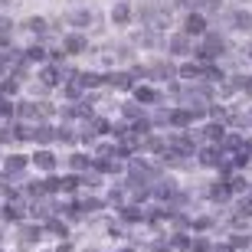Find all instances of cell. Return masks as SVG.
Listing matches in <instances>:
<instances>
[{"mask_svg": "<svg viewBox=\"0 0 252 252\" xmlns=\"http://www.w3.org/2000/svg\"><path fill=\"white\" fill-rule=\"evenodd\" d=\"M229 20H233V27H236V30L252 33V13H246V10H233V13H229Z\"/></svg>", "mask_w": 252, "mask_h": 252, "instance_id": "6da1fadb", "label": "cell"}, {"mask_svg": "<svg viewBox=\"0 0 252 252\" xmlns=\"http://www.w3.org/2000/svg\"><path fill=\"white\" fill-rule=\"evenodd\" d=\"M69 23H72V27H89V23H92V13H89V10H72V13H69Z\"/></svg>", "mask_w": 252, "mask_h": 252, "instance_id": "7a4b0ae2", "label": "cell"}, {"mask_svg": "<svg viewBox=\"0 0 252 252\" xmlns=\"http://www.w3.org/2000/svg\"><path fill=\"white\" fill-rule=\"evenodd\" d=\"M112 20H115V23H128V20H131V7H128V3H118V7L112 10Z\"/></svg>", "mask_w": 252, "mask_h": 252, "instance_id": "3957f363", "label": "cell"}, {"mask_svg": "<svg viewBox=\"0 0 252 252\" xmlns=\"http://www.w3.org/2000/svg\"><path fill=\"white\" fill-rule=\"evenodd\" d=\"M203 30H206V20L196 17V13H190L187 17V33H203Z\"/></svg>", "mask_w": 252, "mask_h": 252, "instance_id": "277c9868", "label": "cell"}, {"mask_svg": "<svg viewBox=\"0 0 252 252\" xmlns=\"http://www.w3.org/2000/svg\"><path fill=\"white\" fill-rule=\"evenodd\" d=\"M53 164H56V158H53L49 151H39L36 154V167L39 170H53Z\"/></svg>", "mask_w": 252, "mask_h": 252, "instance_id": "5b68a950", "label": "cell"}, {"mask_svg": "<svg viewBox=\"0 0 252 252\" xmlns=\"http://www.w3.org/2000/svg\"><path fill=\"white\" fill-rule=\"evenodd\" d=\"M65 49H69V53H82V49H85V39L82 36H69V39H65Z\"/></svg>", "mask_w": 252, "mask_h": 252, "instance_id": "8992f818", "label": "cell"}, {"mask_svg": "<svg viewBox=\"0 0 252 252\" xmlns=\"http://www.w3.org/2000/svg\"><path fill=\"white\" fill-rule=\"evenodd\" d=\"M30 138H36L39 144H46V141H53V131H49V128H36L33 134H30Z\"/></svg>", "mask_w": 252, "mask_h": 252, "instance_id": "52a82bcc", "label": "cell"}, {"mask_svg": "<svg viewBox=\"0 0 252 252\" xmlns=\"http://www.w3.org/2000/svg\"><path fill=\"white\" fill-rule=\"evenodd\" d=\"M170 49L174 53H187V36H174L170 39Z\"/></svg>", "mask_w": 252, "mask_h": 252, "instance_id": "ba28073f", "label": "cell"}, {"mask_svg": "<svg viewBox=\"0 0 252 252\" xmlns=\"http://www.w3.org/2000/svg\"><path fill=\"white\" fill-rule=\"evenodd\" d=\"M27 30H33V33H39V30H46V23L39 17H33V20H27Z\"/></svg>", "mask_w": 252, "mask_h": 252, "instance_id": "9c48e42d", "label": "cell"}, {"mask_svg": "<svg viewBox=\"0 0 252 252\" xmlns=\"http://www.w3.org/2000/svg\"><path fill=\"white\" fill-rule=\"evenodd\" d=\"M10 39V20H0V43Z\"/></svg>", "mask_w": 252, "mask_h": 252, "instance_id": "30bf717a", "label": "cell"}, {"mask_svg": "<svg viewBox=\"0 0 252 252\" xmlns=\"http://www.w3.org/2000/svg\"><path fill=\"white\" fill-rule=\"evenodd\" d=\"M23 164H27V158H20V154H17V158H10V160H7V167H10V170H20Z\"/></svg>", "mask_w": 252, "mask_h": 252, "instance_id": "8fae6325", "label": "cell"}, {"mask_svg": "<svg viewBox=\"0 0 252 252\" xmlns=\"http://www.w3.org/2000/svg\"><path fill=\"white\" fill-rule=\"evenodd\" d=\"M85 164H89V158H82V154H75V158H72V167H75V170H82Z\"/></svg>", "mask_w": 252, "mask_h": 252, "instance_id": "7c38bea8", "label": "cell"}, {"mask_svg": "<svg viewBox=\"0 0 252 252\" xmlns=\"http://www.w3.org/2000/svg\"><path fill=\"white\" fill-rule=\"evenodd\" d=\"M138 98H141V102H151L154 95H151V89H138Z\"/></svg>", "mask_w": 252, "mask_h": 252, "instance_id": "4fadbf2b", "label": "cell"}, {"mask_svg": "<svg viewBox=\"0 0 252 252\" xmlns=\"http://www.w3.org/2000/svg\"><path fill=\"white\" fill-rule=\"evenodd\" d=\"M180 72L187 75V79H193V75H196V65H184V69H180Z\"/></svg>", "mask_w": 252, "mask_h": 252, "instance_id": "5bb4252c", "label": "cell"}, {"mask_svg": "<svg viewBox=\"0 0 252 252\" xmlns=\"http://www.w3.org/2000/svg\"><path fill=\"white\" fill-rule=\"evenodd\" d=\"M239 213H243V216H252V203H239Z\"/></svg>", "mask_w": 252, "mask_h": 252, "instance_id": "9a60e30c", "label": "cell"}, {"mask_svg": "<svg viewBox=\"0 0 252 252\" xmlns=\"http://www.w3.org/2000/svg\"><path fill=\"white\" fill-rule=\"evenodd\" d=\"M193 252H210V246H206V243H196V246H193Z\"/></svg>", "mask_w": 252, "mask_h": 252, "instance_id": "2e32d148", "label": "cell"}, {"mask_svg": "<svg viewBox=\"0 0 252 252\" xmlns=\"http://www.w3.org/2000/svg\"><path fill=\"white\" fill-rule=\"evenodd\" d=\"M180 7H193V0H177Z\"/></svg>", "mask_w": 252, "mask_h": 252, "instance_id": "e0dca14e", "label": "cell"}, {"mask_svg": "<svg viewBox=\"0 0 252 252\" xmlns=\"http://www.w3.org/2000/svg\"><path fill=\"white\" fill-rule=\"evenodd\" d=\"M3 69H7V56H0V72H3Z\"/></svg>", "mask_w": 252, "mask_h": 252, "instance_id": "ac0fdd59", "label": "cell"}]
</instances>
